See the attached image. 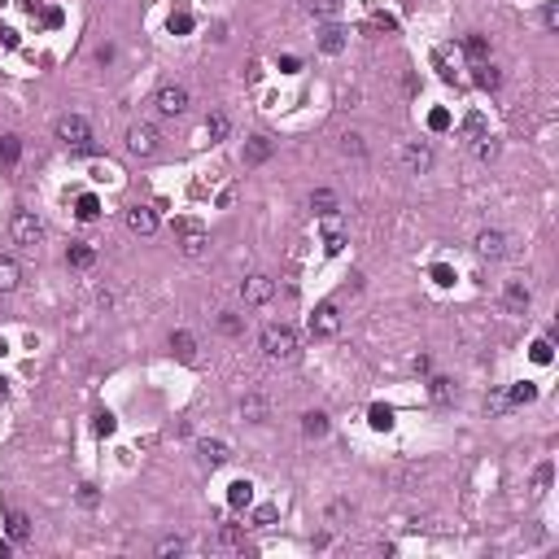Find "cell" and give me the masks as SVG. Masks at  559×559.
Returning a JSON list of instances; mask_svg holds the SVG:
<instances>
[{
    "label": "cell",
    "mask_w": 559,
    "mask_h": 559,
    "mask_svg": "<svg viewBox=\"0 0 559 559\" xmlns=\"http://www.w3.org/2000/svg\"><path fill=\"white\" fill-rule=\"evenodd\" d=\"M271 153H276V140H271V136H249L245 149H241V162L245 166H263Z\"/></svg>",
    "instance_id": "5bb4252c"
},
{
    "label": "cell",
    "mask_w": 559,
    "mask_h": 559,
    "mask_svg": "<svg viewBox=\"0 0 559 559\" xmlns=\"http://www.w3.org/2000/svg\"><path fill=\"white\" fill-rule=\"evenodd\" d=\"M228 459H232V446L228 442H219V437H201V442H197V463L206 472H219Z\"/></svg>",
    "instance_id": "ba28073f"
},
{
    "label": "cell",
    "mask_w": 559,
    "mask_h": 559,
    "mask_svg": "<svg viewBox=\"0 0 559 559\" xmlns=\"http://www.w3.org/2000/svg\"><path fill=\"white\" fill-rule=\"evenodd\" d=\"M162 149V132L153 123H132L127 127V153L132 158H153Z\"/></svg>",
    "instance_id": "3957f363"
},
{
    "label": "cell",
    "mask_w": 559,
    "mask_h": 559,
    "mask_svg": "<svg viewBox=\"0 0 559 559\" xmlns=\"http://www.w3.org/2000/svg\"><path fill=\"white\" fill-rule=\"evenodd\" d=\"M433 66H437V75H442L446 83H455V66H459V53L450 49V44H437V49H433Z\"/></svg>",
    "instance_id": "d6986e66"
},
{
    "label": "cell",
    "mask_w": 559,
    "mask_h": 559,
    "mask_svg": "<svg viewBox=\"0 0 559 559\" xmlns=\"http://www.w3.org/2000/svg\"><path fill=\"white\" fill-rule=\"evenodd\" d=\"M158 555L166 559V555H184V538H180V533H175V538H162L158 542Z\"/></svg>",
    "instance_id": "681fc988"
},
{
    "label": "cell",
    "mask_w": 559,
    "mask_h": 559,
    "mask_svg": "<svg viewBox=\"0 0 559 559\" xmlns=\"http://www.w3.org/2000/svg\"><path fill=\"white\" fill-rule=\"evenodd\" d=\"M228 132H232L228 114H210V118H206V136H210V140H223Z\"/></svg>",
    "instance_id": "60d3db41"
},
{
    "label": "cell",
    "mask_w": 559,
    "mask_h": 559,
    "mask_svg": "<svg viewBox=\"0 0 559 559\" xmlns=\"http://www.w3.org/2000/svg\"><path fill=\"white\" fill-rule=\"evenodd\" d=\"M79 503L83 507H97V485H79Z\"/></svg>",
    "instance_id": "db71d44e"
},
{
    "label": "cell",
    "mask_w": 559,
    "mask_h": 559,
    "mask_svg": "<svg viewBox=\"0 0 559 559\" xmlns=\"http://www.w3.org/2000/svg\"><path fill=\"white\" fill-rule=\"evenodd\" d=\"M363 31H367V35H398V18H394V14H372Z\"/></svg>",
    "instance_id": "f546056e"
},
{
    "label": "cell",
    "mask_w": 559,
    "mask_h": 559,
    "mask_svg": "<svg viewBox=\"0 0 559 559\" xmlns=\"http://www.w3.org/2000/svg\"><path fill=\"white\" fill-rule=\"evenodd\" d=\"M66 263H70V267H75V271H88L92 263H97V249H92L88 241H75V245H70V249H66Z\"/></svg>",
    "instance_id": "7402d4cb"
},
{
    "label": "cell",
    "mask_w": 559,
    "mask_h": 559,
    "mask_svg": "<svg viewBox=\"0 0 559 559\" xmlns=\"http://www.w3.org/2000/svg\"><path fill=\"white\" fill-rule=\"evenodd\" d=\"M542 27H546V31H559V0H546V9H542Z\"/></svg>",
    "instance_id": "c3c4849f"
},
{
    "label": "cell",
    "mask_w": 559,
    "mask_h": 559,
    "mask_svg": "<svg viewBox=\"0 0 559 559\" xmlns=\"http://www.w3.org/2000/svg\"><path fill=\"white\" fill-rule=\"evenodd\" d=\"M546 490H551V463H542V468L538 472H533V494H546Z\"/></svg>",
    "instance_id": "7dc6e473"
},
{
    "label": "cell",
    "mask_w": 559,
    "mask_h": 559,
    "mask_svg": "<svg viewBox=\"0 0 559 559\" xmlns=\"http://www.w3.org/2000/svg\"><path fill=\"white\" fill-rule=\"evenodd\" d=\"M5 350H9V346H5V337H0V354H5Z\"/></svg>",
    "instance_id": "91938a15"
},
{
    "label": "cell",
    "mask_w": 559,
    "mask_h": 559,
    "mask_svg": "<svg viewBox=\"0 0 559 559\" xmlns=\"http://www.w3.org/2000/svg\"><path fill=\"white\" fill-rule=\"evenodd\" d=\"M332 219H337V214H332ZM332 219H328V228H324V249H328L332 258H337L341 249H346V232H341V228H337Z\"/></svg>",
    "instance_id": "d6a6232c"
},
{
    "label": "cell",
    "mask_w": 559,
    "mask_h": 559,
    "mask_svg": "<svg viewBox=\"0 0 559 559\" xmlns=\"http://www.w3.org/2000/svg\"><path fill=\"white\" fill-rule=\"evenodd\" d=\"M472 149H477V158H481V162H494L503 145H498V136H490V132H485L481 140H472Z\"/></svg>",
    "instance_id": "74e56055"
},
{
    "label": "cell",
    "mask_w": 559,
    "mask_h": 559,
    "mask_svg": "<svg viewBox=\"0 0 559 559\" xmlns=\"http://www.w3.org/2000/svg\"><path fill=\"white\" fill-rule=\"evenodd\" d=\"M153 105H158V114H166V118H180L188 110V88H184V83H162L158 97H153Z\"/></svg>",
    "instance_id": "52a82bcc"
},
{
    "label": "cell",
    "mask_w": 559,
    "mask_h": 559,
    "mask_svg": "<svg viewBox=\"0 0 559 559\" xmlns=\"http://www.w3.org/2000/svg\"><path fill=\"white\" fill-rule=\"evenodd\" d=\"M219 332H228V337H241V332H245V315H236V311H219Z\"/></svg>",
    "instance_id": "f35d334b"
},
{
    "label": "cell",
    "mask_w": 559,
    "mask_h": 559,
    "mask_svg": "<svg viewBox=\"0 0 559 559\" xmlns=\"http://www.w3.org/2000/svg\"><path fill=\"white\" fill-rule=\"evenodd\" d=\"M18 158H22V136H0V162L18 166Z\"/></svg>",
    "instance_id": "836d02e7"
},
{
    "label": "cell",
    "mask_w": 559,
    "mask_h": 559,
    "mask_svg": "<svg viewBox=\"0 0 559 559\" xmlns=\"http://www.w3.org/2000/svg\"><path fill=\"white\" fill-rule=\"evenodd\" d=\"M402 166H407L411 175H428V171H433V145H428V140H411V145H402Z\"/></svg>",
    "instance_id": "8fae6325"
},
{
    "label": "cell",
    "mask_w": 559,
    "mask_h": 559,
    "mask_svg": "<svg viewBox=\"0 0 559 559\" xmlns=\"http://www.w3.org/2000/svg\"><path fill=\"white\" fill-rule=\"evenodd\" d=\"M477 254L485 258V263H498V258H507V236L494 232V228L481 232V236H477Z\"/></svg>",
    "instance_id": "9a60e30c"
},
{
    "label": "cell",
    "mask_w": 559,
    "mask_h": 559,
    "mask_svg": "<svg viewBox=\"0 0 559 559\" xmlns=\"http://www.w3.org/2000/svg\"><path fill=\"white\" fill-rule=\"evenodd\" d=\"M166 31H171V35H188V31H193V14H188V9H175L171 22H166Z\"/></svg>",
    "instance_id": "b9f144b4"
},
{
    "label": "cell",
    "mask_w": 559,
    "mask_h": 559,
    "mask_svg": "<svg viewBox=\"0 0 559 559\" xmlns=\"http://www.w3.org/2000/svg\"><path fill=\"white\" fill-rule=\"evenodd\" d=\"M9 236H14V245H22V249H35L44 241V223L35 219L31 210H18L14 219H9Z\"/></svg>",
    "instance_id": "5b68a950"
},
{
    "label": "cell",
    "mask_w": 559,
    "mask_h": 559,
    "mask_svg": "<svg viewBox=\"0 0 559 559\" xmlns=\"http://www.w3.org/2000/svg\"><path fill=\"white\" fill-rule=\"evenodd\" d=\"M0 44H5V49H18V44H22V35H18L14 27H0Z\"/></svg>",
    "instance_id": "f5cc1de1"
},
{
    "label": "cell",
    "mask_w": 559,
    "mask_h": 559,
    "mask_svg": "<svg viewBox=\"0 0 559 559\" xmlns=\"http://www.w3.org/2000/svg\"><path fill=\"white\" fill-rule=\"evenodd\" d=\"M311 210L319 214V219H332V214L341 210V201H337L332 188H315V193H311Z\"/></svg>",
    "instance_id": "ffe728a7"
},
{
    "label": "cell",
    "mask_w": 559,
    "mask_h": 559,
    "mask_svg": "<svg viewBox=\"0 0 559 559\" xmlns=\"http://www.w3.org/2000/svg\"><path fill=\"white\" fill-rule=\"evenodd\" d=\"M328 428H332V420H328L324 411H306V415H302V433L311 437V442H319V437H328Z\"/></svg>",
    "instance_id": "603a6c76"
},
{
    "label": "cell",
    "mask_w": 559,
    "mask_h": 559,
    "mask_svg": "<svg viewBox=\"0 0 559 559\" xmlns=\"http://www.w3.org/2000/svg\"><path fill=\"white\" fill-rule=\"evenodd\" d=\"M306 328H311V337H337L341 332V315H337V302H319L315 311H311V319H306Z\"/></svg>",
    "instance_id": "8992f818"
},
{
    "label": "cell",
    "mask_w": 559,
    "mask_h": 559,
    "mask_svg": "<svg viewBox=\"0 0 559 559\" xmlns=\"http://www.w3.org/2000/svg\"><path fill=\"white\" fill-rule=\"evenodd\" d=\"M123 219H127V232H136V236H153L158 232V210L153 206H140L136 201V206H127Z\"/></svg>",
    "instance_id": "7c38bea8"
},
{
    "label": "cell",
    "mask_w": 559,
    "mask_h": 559,
    "mask_svg": "<svg viewBox=\"0 0 559 559\" xmlns=\"http://www.w3.org/2000/svg\"><path fill=\"white\" fill-rule=\"evenodd\" d=\"M175 228H180V249H184V258H193V263H197V258L210 254V232L201 228L197 219H180Z\"/></svg>",
    "instance_id": "277c9868"
},
{
    "label": "cell",
    "mask_w": 559,
    "mask_h": 559,
    "mask_svg": "<svg viewBox=\"0 0 559 559\" xmlns=\"http://www.w3.org/2000/svg\"><path fill=\"white\" fill-rule=\"evenodd\" d=\"M271 297H276V280L263 276V271H258V276H249V280H241V302H245V306H267Z\"/></svg>",
    "instance_id": "9c48e42d"
},
{
    "label": "cell",
    "mask_w": 559,
    "mask_h": 559,
    "mask_svg": "<svg viewBox=\"0 0 559 559\" xmlns=\"http://www.w3.org/2000/svg\"><path fill=\"white\" fill-rule=\"evenodd\" d=\"M276 516H280V507H276V503H263V507H254V529H267V525H276Z\"/></svg>",
    "instance_id": "ee69618b"
},
{
    "label": "cell",
    "mask_w": 559,
    "mask_h": 559,
    "mask_svg": "<svg viewBox=\"0 0 559 559\" xmlns=\"http://www.w3.org/2000/svg\"><path fill=\"white\" fill-rule=\"evenodd\" d=\"M463 53L472 57V62H490V35H481V31H472L468 40H463Z\"/></svg>",
    "instance_id": "4316f807"
},
{
    "label": "cell",
    "mask_w": 559,
    "mask_h": 559,
    "mask_svg": "<svg viewBox=\"0 0 559 559\" xmlns=\"http://www.w3.org/2000/svg\"><path fill=\"white\" fill-rule=\"evenodd\" d=\"M529 359H533V363H542V367H546V363H551V359H555V346H551V341H546V337H542V341H533V350H529Z\"/></svg>",
    "instance_id": "f6af8a7d"
},
{
    "label": "cell",
    "mask_w": 559,
    "mask_h": 559,
    "mask_svg": "<svg viewBox=\"0 0 559 559\" xmlns=\"http://www.w3.org/2000/svg\"><path fill=\"white\" fill-rule=\"evenodd\" d=\"M92 428H97V437H114V428H118V420H114L110 411H101V415H97V424H92Z\"/></svg>",
    "instance_id": "f907efd6"
},
{
    "label": "cell",
    "mask_w": 559,
    "mask_h": 559,
    "mask_svg": "<svg viewBox=\"0 0 559 559\" xmlns=\"http://www.w3.org/2000/svg\"><path fill=\"white\" fill-rule=\"evenodd\" d=\"M346 40H350V31L341 27V22H324V27H319V49H324L328 57H337L341 49H346Z\"/></svg>",
    "instance_id": "2e32d148"
},
{
    "label": "cell",
    "mask_w": 559,
    "mask_h": 559,
    "mask_svg": "<svg viewBox=\"0 0 559 559\" xmlns=\"http://www.w3.org/2000/svg\"><path fill=\"white\" fill-rule=\"evenodd\" d=\"M428 127H433V132H446V127H450V114H446V110H433V114H428Z\"/></svg>",
    "instance_id": "816d5d0a"
},
{
    "label": "cell",
    "mask_w": 559,
    "mask_h": 559,
    "mask_svg": "<svg viewBox=\"0 0 559 559\" xmlns=\"http://www.w3.org/2000/svg\"><path fill=\"white\" fill-rule=\"evenodd\" d=\"M214 551H232V555H249V542H245V533L236 529V525H219V533L210 538Z\"/></svg>",
    "instance_id": "4fadbf2b"
},
{
    "label": "cell",
    "mask_w": 559,
    "mask_h": 559,
    "mask_svg": "<svg viewBox=\"0 0 559 559\" xmlns=\"http://www.w3.org/2000/svg\"><path fill=\"white\" fill-rule=\"evenodd\" d=\"M236 420L241 424H267L271 420V398L267 394H245L236 402Z\"/></svg>",
    "instance_id": "30bf717a"
},
{
    "label": "cell",
    "mask_w": 559,
    "mask_h": 559,
    "mask_svg": "<svg viewBox=\"0 0 559 559\" xmlns=\"http://www.w3.org/2000/svg\"><path fill=\"white\" fill-rule=\"evenodd\" d=\"M18 284H22V267H18V258L0 254V293H14Z\"/></svg>",
    "instance_id": "44dd1931"
},
{
    "label": "cell",
    "mask_w": 559,
    "mask_h": 559,
    "mask_svg": "<svg viewBox=\"0 0 559 559\" xmlns=\"http://www.w3.org/2000/svg\"><path fill=\"white\" fill-rule=\"evenodd\" d=\"M0 559H9V542H0Z\"/></svg>",
    "instance_id": "680465c9"
},
{
    "label": "cell",
    "mask_w": 559,
    "mask_h": 559,
    "mask_svg": "<svg viewBox=\"0 0 559 559\" xmlns=\"http://www.w3.org/2000/svg\"><path fill=\"white\" fill-rule=\"evenodd\" d=\"M428 276H433V284H442V289H450V284H455V267H446V263H433V271H428Z\"/></svg>",
    "instance_id": "bcb514c9"
},
{
    "label": "cell",
    "mask_w": 559,
    "mask_h": 559,
    "mask_svg": "<svg viewBox=\"0 0 559 559\" xmlns=\"http://www.w3.org/2000/svg\"><path fill=\"white\" fill-rule=\"evenodd\" d=\"M44 27H62V9H57V5L44 9Z\"/></svg>",
    "instance_id": "11a10c76"
},
{
    "label": "cell",
    "mask_w": 559,
    "mask_h": 559,
    "mask_svg": "<svg viewBox=\"0 0 559 559\" xmlns=\"http://www.w3.org/2000/svg\"><path fill=\"white\" fill-rule=\"evenodd\" d=\"M5 533L14 542H27L31 538V516H27V511H18V507H9L5 511Z\"/></svg>",
    "instance_id": "ac0fdd59"
},
{
    "label": "cell",
    "mask_w": 559,
    "mask_h": 559,
    "mask_svg": "<svg viewBox=\"0 0 559 559\" xmlns=\"http://www.w3.org/2000/svg\"><path fill=\"white\" fill-rule=\"evenodd\" d=\"M258 346H263V354L271 363H284V367L302 359V337H297L289 324H267L263 337H258Z\"/></svg>",
    "instance_id": "6da1fadb"
},
{
    "label": "cell",
    "mask_w": 559,
    "mask_h": 559,
    "mask_svg": "<svg viewBox=\"0 0 559 559\" xmlns=\"http://www.w3.org/2000/svg\"><path fill=\"white\" fill-rule=\"evenodd\" d=\"M354 516V503H346V498H337V503H328V511H324V525L328 529H341L346 520Z\"/></svg>",
    "instance_id": "484cf974"
},
{
    "label": "cell",
    "mask_w": 559,
    "mask_h": 559,
    "mask_svg": "<svg viewBox=\"0 0 559 559\" xmlns=\"http://www.w3.org/2000/svg\"><path fill=\"white\" fill-rule=\"evenodd\" d=\"M367 424H372L376 433H389V428H394V407H385V402H372V407H367Z\"/></svg>",
    "instance_id": "d4e9b609"
},
{
    "label": "cell",
    "mask_w": 559,
    "mask_h": 559,
    "mask_svg": "<svg viewBox=\"0 0 559 559\" xmlns=\"http://www.w3.org/2000/svg\"><path fill=\"white\" fill-rule=\"evenodd\" d=\"M57 140L75 153H92V127L83 114H62L57 118Z\"/></svg>",
    "instance_id": "7a4b0ae2"
},
{
    "label": "cell",
    "mask_w": 559,
    "mask_h": 559,
    "mask_svg": "<svg viewBox=\"0 0 559 559\" xmlns=\"http://www.w3.org/2000/svg\"><path fill=\"white\" fill-rule=\"evenodd\" d=\"M306 14H315V18L332 22V18L341 14V0H306Z\"/></svg>",
    "instance_id": "e575fe53"
},
{
    "label": "cell",
    "mask_w": 559,
    "mask_h": 559,
    "mask_svg": "<svg viewBox=\"0 0 559 559\" xmlns=\"http://www.w3.org/2000/svg\"><path fill=\"white\" fill-rule=\"evenodd\" d=\"M529 302H533L529 284H525V280H507V289H503V306H507V311L525 315V311H529Z\"/></svg>",
    "instance_id": "e0dca14e"
},
{
    "label": "cell",
    "mask_w": 559,
    "mask_h": 559,
    "mask_svg": "<svg viewBox=\"0 0 559 559\" xmlns=\"http://www.w3.org/2000/svg\"><path fill=\"white\" fill-rule=\"evenodd\" d=\"M75 214H79V219H83V223H92V219H101V201H97V197H92V193H83V197L75 201Z\"/></svg>",
    "instance_id": "8d00e7d4"
},
{
    "label": "cell",
    "mask_w": 559,
    "mask_h": 559,
    "mask_svg": "<svg viewBox=\"0 0 559 559\" xmlns=\"http://www.w3.org/2000/svg\"><path fill=\"white\" fill-rule=\"evenodd\" d=\"M485 132H490V123H485V114H477V110H472L468 118H463V136H468V140H481Z\"/></svg>",
    "instance_id": "ab89813d"
},
{
    "label": "cell",
    "mask_w": 559,
    "mask_h": 559,
    "mask_svg": "<svg viewBox=\"0 0 559 559\" xmlns=\"http://www.w3.org/2000/svg\"><path fill=\"white\" fill-rule=\"evenodd\" d=\"M280 70H284V75H293V70H302V62H297V57H280Z\"/></svg>",
    "instance_id": "9f6ffc18"
},
{
    "label": "cell",
    "mask_w": 559,
    "mask_h": 559,
    "mask_svg": "<svg viewBox=\"0 0 559 559\" xmlns=\"http://www.w3.org/2000/svg\"><path fill=\"white\" fill-rule=\"evenodd\" d=\"M171 350L180 354L184 363H197V341H193V332H171Z\"/></svg>",
    "instance_id": "f1b7e54d"
},
{
    "label": "cell",
    "mask_w": 559,
    "mask_h": 559,
    "mask_svg": "<svg viewBox=\"0 0 559 559\" xmlns=\"http://www.w3.org/2000/svg\"><path fill=\"white\" fill-rule=\"evenodd\" d=\"M341 153H346V158H363V153H367L363 136L359 132H346V136H341Z\"/></svg>",
    "instance_id": "7bdbcfd3"
},
{
    "label": "cell",
    "mask_w": 559,
    "mask_h": 559,
    "mask_svg": "<svg viewBox=\"0 0 559 559\" xmlns=\"http://www.w3.org/2000/svg\"><path fill=\"white\" fill-rule=\"evenodd\" d=\"M485 411H490V415H511V394H507V389H490Z\"/></svg>",
    "instance_id": "d590c367"
},
{
    "label": "cell",
    "mask_w": 559,
    "mask_h": 559,
    "mask_svg": "<svg viewBox=\"0 0 559 559\" xmlns=\"http://www.w3.org/2000/svg\"><path fill=\"white\" fill-rule=\"evenodd\" d=\"M249 503H254V485H249V481H232V485H228V507L241 511V507H249Z\"/></svg>",
    "instance_id": "83f0119b"
},
{
    "label": "cell",
    "mask_w": 559,
    "mask_h": 559,
    "mask_svg": "<svg viewBox=\"0 0 559 559\" xmlns=\"http://www.w3.org/2000/svg\"><path fill=\"white\" fill-rule=\"evenodd\" d=\"M507 394H511V407H529V402H538V385H533V380H520V385H511Z\"/></svg>",
    "instance_id": "4dcf8cb0"
},
{
    "label": "cell",
    "mask_w": 559,
    "mask_h": 559,
    "mask_svg": "<svg viewBox=\"0 0 559 559\" xmlns=\"http://www.w3.org/2000/svg\"><path fill=\"white\" fill-rule=\"evenodd\" d=\"M472 83H477V88H485V92H494L498 83H503V75H498L490 62H477V75H472Z\"/></svg>",
    "instance_id": "1f68e13d"
},
{
    "label": "cell",
    "mask_w": 559,
    "mask_h": 559,
    "mask_svg": "<svg viewBox=\"0 0 559 559\" xmlns=\"http://www.w3.org/2000/svg\"><path fill=\"white\" fill-rule=\"evenodd\" d=\"M428 398H433L437 407H450V402H455V380L433 376V380H428Z\"/></svg>",
    "instance_id": "cb8c5ba5"
},
{
    "label": "cell",
    "mask_w": 559,
    "mask_h": 559,
    "mask_svg": "<svg viewBox=\"0 0 559 559\" xmlns=\"http://www.w3.org/2000/svg\"><path fill=\"white\" fill-rule=\"evenodd\" d=\"M9 398V380H0V402H5Z\"/></svg>",
    "instance_id": "6f0895ef"
}]
</instances>
